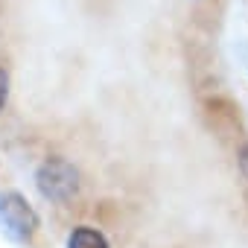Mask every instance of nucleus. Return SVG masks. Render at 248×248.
I'll return each instance as SVG.
<instances>
[{
	"label": "nucleus",
	"mask_w": 248,
	"mask_h": 248,
	"mask_svg": "<svg viewBox=\"0 0 248 248\" xmlns=\"http://www.w3.org/2000/svg\"><path fill=\"white\" fill-rule=\"evenodd\" d=\"M38 228V213L18 193L0 196V233L9 242H27Z\"/></svg>",
	"instance_id": "nucleus-1"
},
{
	"label": "nucleus",
	"mask_w": 248,
	"mask_h": 248,
	"mask_svg": "<svg viewBox=\"0 0 248 248\" xmlns=\"http://www.w3.org/2000/svg\"><path fill=\"white\" fill-rule=\"evenodd\" d=\"M35 181H38L41 196L50 199V202H67V199L79 190V175H76V170H73L67 161H62V158H47V161L38 167Z\"/></svg>",
	"instance_id": "nucleus-2"
},
{
	"label": "nucleus",
	"mask_w": 248,
	"mask_h": 248,
	"mask_svg": "<svg viewBox=\"0 0 248 248\" xmlns=\"http://www.w3.org/2000/svg\"><path fill=\"white\" fill-rule=\"evenodd\" d=\"M67 248H108V242L96 228L82 225V228H73V233L67 239Z\"/></svg>",
	"instance_id": "nucleus-3"
},
{
	"label": "nucleus",
	"mask_w": 248,
	"mask_h": 248,
	"mask_svg": "<svg viewBox=\"0 0 248 248\" xmlns=\"http://www.w3.org/2000/svg\"><path fill=\"white\" fill-rule=\"evenodd\" d=\"M6 96H9V79H6L3 70H0V111H3V105H6Z\"/></svg>",
	"instance_id": "nucleus-4"
}]
</instances>
